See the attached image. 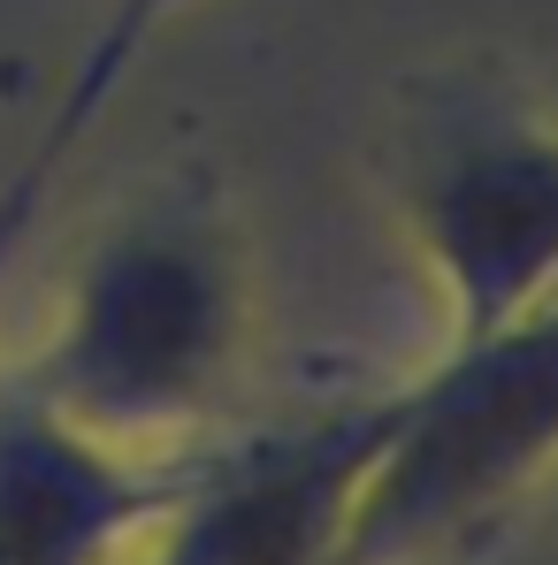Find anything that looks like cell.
I'll use <instances>...</instances> for the list:
<instances>
[{
  "label": "cell",
  "mask_w": 558,
  "mask_h": 565,
  "mask_svg": "<svg viewBox=\"0 0 558 565\" xmlns=\"http://www.w3.org/2000/svg\"><path fill=\"white\" fill-rule=\"evenodd\" d=\"M245 344L253 282L222 184L154 177L77 245L46 337L8 375L115 451L185 459L230 413Z\"/></svg>",
  "instance_id": "cell-1"
},
{
  "label": "cell",
  "mask_w": 558,
  "mask_h": 565,
  "mask_svg": "<svg viewBox=\"0 0 558 565\" xmlns=\"http://www.w3.org/2000/svg\"><path fill=\"white\" fill-rule=\"evenodd\" d=\"M558 473V298L444 337V360L390 382V436L337 565H436L489 551Z\"/></svg>",
  "instance_id": "cell-2"
},
{
  "label": "cell",
  "mask_w": 558,
  "mask_h": 565,
  "mask_svg": "<svg viewBox=\"0 0 558 565\" xmlns=\"http://www.w3.org/2000/svg\"><path fill=\"white\" fill-rule=\"evenodd\" d=\"M390 206L444 337L558 298V122L528 99L421 77L390 122Z\"/></svg>",
  "instance_id": "cell-3"
},
{
  "label": "cell",
  "mask_w": 558,
  "mask_h": 565,
  "mask_svg": "<svg viewBox=\"0 0 558 565\" xmlns=\"http://www.w3.org/2000/svg\"><path fill=\"white\" fill-rule=\"evenodd\" d=\"M382 436L390 390H360L191 451L177 504L146 535L154 565H337Z\"/></svg>",
  "instance_id": "cell-4"
},
{
  "label": "cell",
  "mask_w": 558,
  "mask_h": 565,
  "mask_svg": "<svg viewBox=\"0 0 558 565\" xmlns=\"http://www.w3.org/2000/svg\"><path fill=\"white\" fill-rule=\"evenodd\" d=\"M185 459L115 451L0 367V565H115L177 504Z\"/></svg>",
  "instance_id": "cell-5"
},
{
  "label": "cell",
  "mask_w": 558,
  "mask_h": 565,
  "mask_svg": "<svg viewBox=\"0 0 558 565\" xmlns=\"http://www.w3.org/2000/svg\"><path fill=\"white\" fill-rule=\"evenodd\" d=\"M185 8H191V0H107V8H99L93 39H85V54L70 62L62 99H54V115H46L39 146H31V153H23V169L0 184V237H15V245H23V230L39 222V206H46L54 177H62V169H70V153L85 146V130L115 107V93L130 85V70L146 62V46H154Z\"/></svg>",
  "instance_id": "cell-6"
},
{
  "label": "cell",
  "mask_w": 558,
  "mask_h": 565,
  "mask_svg": "<svg viewBox=\"0 0 558 565\" xmlns=\"http://www.w3.org/2000/svg\"><path fill=\"white\" fill-rule=\"evenodd\" d=\"M8 260H15V245H8V237H0V276H8Z\"/></svg>",
  "instance_id": "cell-7"
}]
</instances>
